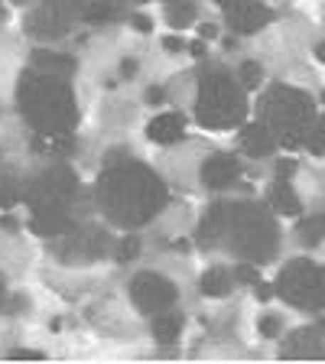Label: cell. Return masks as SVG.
<instances>
[{"mask_svg": "<svg viewBox=\"0 0 325 364\" xmlns=\"http://www.w3.org/2000/svg\"><path fill=\"white\" fill-rule=\"evenodd\" d=\"M166 198H169L166 182L159 179L153 169L134 163V159H117L98 179L101 212L114 225H124V228H137V225H146L150 218H156L163 212Z\"/></svg>", "mask_w": 325, "mask_h": 364, "instance_id": "obj_1", "label": "cell"}, {"mask_svg": "<svg viewBox=\"0 0 325 364\" xmlns=\"http://www.w3.org/2000/svg\"><path fill=\"white\" fill-rule=\"evenodd\" d=\"M16 105H20V114L36 134H72V127L78 124V107L72 88L59 75H46L36 68L26 72L16 85Z\"/></svg>", "mask_w": 325, "mask_h": 364, "instance_id": "obj_2", "label": "cell"}, {"mask_svg": "<svg viewBox=\"0 0 325 364\" xmlns=\"http://www.w3.org/2000/svg\"><path fill=\"white\" fill-rule=\"evenodd\" d=\"M221 241H228V247L241 254V260L247 264H264L277 254L280 244V231L277 221L250 202H238V205H225V231Z\"/></svg>", "mask_w": 325, "mask_h": 364, "instance_id": "obj_3", "label": "cell"}, {"mask_svg": "<svg viewBox=\"0 0 325 364\" xmlns=\"http://www.w3.org/2000/svg\"><path fill=\"white\" fill-rule=\"evenodd\" d=\"M260 121L273 130L277 144L293 150L306 144L312 121H316V105L306 91L289 88V85H273L260 98Z\"/></svg>", "mask_w": 325, "mask_h": 364, "instance_id": "obj_4", "label": "cell"}, {"mask_svg": "<svg viewBox=\"0 0 325 364\" xmlns=\"http://www.w3.org/2000/svg\"><path fill=\"white\" fill-rule=\"evenodd\" d=\"M244 114H247V101L241 95V85L225 72H205L198 82L196 121L208 130H228L241 127Z\"/></svg>", "mask_w": 325, "mask_h": 364, "instance_id": "obj_5", "label": "cell"}, {"mask_svg": "<svg viewBox=\"0 0 325 364\" xmlns=\"http://www.w3.org/2000/svg\"><path fill=\"white\" fill-rule=\"evenodd\" d=\"M273 293L283 296L289 306L299 309H322L325 306V267H316L312 260H293L280 270Z\"/></svg>", "mask_w": 325, "mask_h": 364, "instance_id": "obj_6", "label": "cell"}, {"mask_svg": "<svg viewBox=\"0 0 325 364\" xmlns=\"http://www.w3.org/2000/svg\"><path fill=\"white\" fill-rule=\"evenodd\" d=\"M78 192V179L68 166H53L23 186V202L36 205H68Z\"/></svg>", "mask_w": 325, "mask_h": 364, "instance_id": "obj_7", "label": "cell"}, {"mask_svg": "<svg viewBox=\"0 0 325 364\" xmlns=\"http://www.w3.org/2000/svg\"><path fill=\"white\" fill-rule=\"evenodd\" d=\"M111 250V237L105 235V228H72L62 235L59 244V257L65 264H95Z\"/></svg>", "mask_w": 325, "mask_h": 364, "instance_id": "obj_8", "label": "cell"}, {"mask_svg": "<svg viewBox=\"0 0 325 364\" xmlns=\"http://www.w3.org/2000/svg\"><path fill=\"white\" fill-rule=\"evenodd\" d=\"M176 287L173 280L159 277V273H137L130 280V299L137 303V309L146 312V316H156V312H166L176 303Z\"/></svg>", "mask_w": 325, "mask_h": 364, "instance_id": "obj_9", "label": "cell"}, {"mask_svg": "<svg viewBox=\"0 0 325 364\" xmlns=\"http://www.w3.org/2000/svg\"><path fill=\"white\" fill-rule=\"evenodd\" d=\"M215 4L235 33H257L260 26L273 23V10L264 7L260 0H215Z\"/></svg>", "mask_w": 325, "mask_h": 364, "instance_id": "obj_10", "label": "cell"}, {"mask_svg": "<svg viewBox=\"0 0 325 364\" xmlns=\"http://www.w3.org/2000/svg\"><path fill=\"white\" fill-rule=\"evenodd\" d=\"M72 20H75V16L68 14L59 0H43V4L26 16V33L39 36V39H59L68 33V23Z\"/></svg>", "mask_w": 325, "mask_h": 364, "instance_id": "obj_11", "label": "cell"}, {"mask_svg": "<svg viewBox=\"0 0 325 364\" xmlns=\"http://www.w3.org/2000/svg\"><path fill=\"white\" fill-rule=\"evenodd\" d=\"M33 235L39 237H59L65 231H72V215H68V205H36L30 218Z\"/></svg>", "mask_w": 325, "mask_h": 364, "instance_id": "obj_12", "label": "cell"}, {"mask_svg": "<svg viewBox=\"0 0 325 364\" xmlns=\"http://www.w3.org/2000/svg\"><path fill=\"white\" fill-rule=\"evenodd\" d=\"M322 335H325V318H319L316 326L296 328V332L287 338L280 355L283 358H316L319 351H322Z\"/></svg>", "mask_w": 325, "mask_h": 364, "instance_id": "obj_13", "label": "cell"}, {"mask_svg": "<svg viewBox=\"0 0 325 364\" xmlns=\"http://www.w3.org/2000/svg\"><path fill=\"white\" fill-rule=\"evenodd\" d=\"M238 176H241V163L228 153H215L202 163V182L208 189H228L231 182H238Z\"/></svg>", "mask_w": 325, "mask_h": 364, "instance_id": "obj_14", "label": "cell"}, {"mask_svg": "<svg viewBox=\"0 0 325 364\" xmlns=\"http://www.w3.org/2000/svg\"><path fill=\"white\" fill-rule=\"evenodd\" d=\"M146 136H150L153 144H179L182 136H186V121H182V114H159L146 124Z\"/></svg>", "mask_w": 325, "mask_h": 364, "instance_id": "obj_15", "label": "cell"}, {"mask_svg": "<svg viewBox=\"0 0 325 364\" xmlns=\"http://www.w3.org/2000/svg\"><path fill=\"white\" fill-rule=\"evenodd\" d=\"M238 140H241V150L247 156H270L273 146H277V136H273V130L267 124H247V127H241Z\"/></svg>", "mask_w": 325, "mask_h": 364, "instance_id": "obj_16", "label": "cell"}, {"mask_svg": "<svg viewBox=\"0 0 325 364\" xmlns=\"http://www.w3.org/2000/svg\"><path fill=\"white\" fill-rule=\"evenodd\" d=\"M225 205L228 202H215L208 212H205V218L198 221V231H196V241L198 247H215V244L221 241V231H225Z\"/></svg>", "mask_w": 325, "mask_h": 364, "instance_id": "obj_17", "label": "cell"}, {"mask_svg": "<svg viewBox=\"0 0 325 364\" xmlns=\"http://www.w3.org/2000/svg\"><path fill=\"white\" fill-rule=\"evenodd\" d=\"M33 68L36 72H46V75H72L75 72V59L72 55H62V53H46V49H39V53H33Z\"/></svg>", "mask_w": 325, "mask_h": 364, "instance_id": "obj_18", "label": "cell"}, {"mask_svg": "<svg viewBox=\"0 0 325 364\" xmlns=\"http://www.w3.org/2000/svg\"><path fill=\"white\" fill-rule=\"evenodd\" d=\"M270 205L277 208L280 215H299V196L293 192V186H289V179H277L270 189Z\"/></svg>", "mask_w": 325, "mask_h": 364, "instance_id": "obj_19", "label": "cell"}, {"mask_svg": "<svg viewBox=\"0 0 325 364\" xmlns=\"http://www.w3.org/2000/svg\"><path fill=\"white\" fill-rule=\"evenodd\" d=\"M33 150H36V153H49V156H68V153L75 150V140H72V134H59V136L36 134V136H33Z\"/></svg>", "mask_w": 325, "mask_h": 364, "instance_id": "obj_20", "label": "cell"}, {"mask_svg": "<svg viewBox=\"0 0 325 364\" xmlns=\"http://www.w3.org/2000/svg\"><path fill=\"white\" fill-rule=\"evenodd\" d=\"M182 332V316L176 312H156V322H153V335H156L159 345H173Z\"/></svg>", "mask_w": 325, "mask_h": 364, "instance_id": "obj_21", "label": "cell"}, {"mask_svg": "<svg viewBox=\"0 0 325 364\" xmlns=\"http://www.w3.org/2000/svg\"><path fill=\"white\" fill-rule=\"evenodd\" d=\"M198 287H202V296H228L235 283H231V273L225 267H215V270L205 273Z\"/></svg>", "mask_w": 325, "mask_h": 364, "instance_id": "obj_22", "label": "cell"}, {"mask_svg": "<svg viewBox=\"0 0 325 364\" xmlns=\"http://www.w3.org/2000/svg\"><path fill=\"white\" fill-rule=\"evenodd\" d=\"M296 235H299V241L303 244H322L325 241V212L322 215H309V218L299 221V228H296Z\"/></svg>", "mask_w": 325, "mask_h": 364, "instance_id": "obj_23", "label": "cell"}, {"mask_svg": "<svg viewBox=\"0 0 325 364\" xmlns=\"http://www.w3.org/2000/svg\"><path fill=\"white\" fill-rule=\"evenodd\" d=\"M117 14H121V10H117V4H111V0H91L88 7H85L82 20L85 23H101V20H114Z\"/></svg>", "mask_w": 325, "mask_h": 364, "instance_id": "obj_24", "label": "cell"}, {"mask_svg": "<svg viewBox=\"0 0 325 364\" xmlns=\"http://www.w3.org/2000/svg\"><path fill=\"white\" fill-rule=\"evenodd\" d=\"M23 198V186L14 176H0V208H14Z\"/></svg>", "mask_w": 325, "mask_h": 364, "instance_id": "obj_25", "label": "cell"}, {"mask_svg": "<svg viewBox=\"0 0 325 364\" xmlns=\"http://www.w3.org/2000/svg\"><path fill=\"white\" fill-rule=\"evenodd\" d=\"M238 82H241V88H260L264 72H260L257 62H241V68H238Z\"/></svg>", "mask_w": 325, "mask_h": 364, "instance_id": "obj_26", "label": "cell"}, {"mask_svg": "<svg viewBox=\"0 0 325 364\" xmlns=\"http://www.w3.org/2000/svg\"><path fill=\"white\" fill-rule=\"evenodd\" d=\"M306 146H309V153H316V156H322L325 153V117L312 121L309 134H306Z\"/></svg>", "mask_w": 325, "mask_h": 364, "instance_id": "obj_27", "label": "cell"}, {"mask_svg": "<svg viewBox=\"0 0 325 364\" xmlns=\"http://www.w3.org/2000/svg\"><path fill=\"white\" fill-rule=\"evenodd\" d=\"M166 16L173 26H189L196 20V7L192 4H176V7H166Z\"/></svg>", "mask_w": 325, "mask_h": 364, "instance_id": "obj_28", "label": "cell"}, {"mask_svg": "<svg viewBox=\"0 0 325 364\" xmlns=\"http://www.w3.org/2000/svg\"><path fill=\"white\" fill-rule=\"evenodd\" d=\"M137 254H140V237L137 235H127L121 244H117V264H130Z\"/></svg>", "mask_w": 325, "mask_h": 364, "instance_id": "obj_29", "label": "cell"}, {"mask_svg": "<svg viewBox=\"0 0 325 364\" xmlns=\"http://www.w3.org/2000/svg\"><path fill=\"white\" fill-rule=\"evenodd\" d=\"M235 277H238V280H241V283H257V280H260L257 267H254V264H247V260H241V264H238Z\"/></svg>", "mask_w": 325, "mask_h": 364, "instance_id": "obj_30", "label": "cell"}, {"mask_svg": "<svg viewBox=\"0 0 325 364\" xmlns=\"http://www.w3.org/2000/svg\"><path fill=\"white\" fill-rule=\"evenodd\" d=\"M260 335H267V338H273V335H277V332H280V318H277V316H264V318H260Z\"/></svg>", "mask_w": 325, "mask_h": 364, "instance_id": "obj_31", "label": "cell"}, {"mask_svg": "<svg viewBox=\"0 0 325 364\" xmlns=\"http://www.w3.org/2000/svg\"><path fill=\"white\" fill-rule=\"evenodd\" d=\"M296 169H299L296 159H280L277 163V179H289V176H296Z\"/></svg>", "mask_w": 325, "mask_h": 364, "instance_id": "obj_32", "label": "cell"}, {"mask_svg": "<svg viewBox=\"0 0 325 364\" xmlns=\"http://www.w3.org/2000/svg\"><path fill=\"white\" fill-rule=\"evenodd\" d=\"M59 4H62V7H65L72 16H75V20L85 14V7H88V0H59Z\"/></svg>", "mask_w": 325, "mask_h": 364, "instance_id": "obj_33", "label": "cell"}, {"mask_svg": "<svg viewBox=\"0 0 325 364\" xmlns=\"http://www.w3.org/2000/svg\"><path fill=\"white\" fill-rule=\"evenodd\" d=\"M163 49H169V53H186V49H189V43H182L179 36H166V39H163Z\"/></svg>", "mask_w": 325, "mask_h": 364, "instance_id": "obj_34", "label": "cell"}, {"mask_svg": "<svg viewBox=\"0 0 325 364\" xmlns=\"http://www.w3.org/2000/svg\"><path fill=\"white\" fill-rule=\"evenodd\" d=\"M130 26H134L137 33H150L153 30V20H150V16H144V14H137L134 20H130Z\"/></svg>", "mask_w": 325, "mask_h": 364, "instance_id": "obj_35", "label": "cell"}, {"mask_svg": "<svg viewBox=\"0 0 325 364\" xmlns=\"http://www.w3.org/2000/svg\"><path fill=\"white\" fill-rule=\"evenodd\" d=\"M146 101H150V105H166V88H150L146 91Z\"/></svg>", "mask_w": 325, "mask_h": 364, "instance_id": "obj_36", "label": "cell"}, {"mask_svg": "<svg viewBox=\"0 0 325 364\" xmlns=\"http://www.w3.org/2000/svg\"><path fill=\"white\" fill-rule=\"evenodd\" d=\"M198 36H202V39H215V36H218V26H215V23H202V26H198Z\"/></svg>", "mask_w": 325, "mask_h": 364, "instance_id": "obj_37", "label": "cell"}, {"mask_svg": "<svg viewBox=\"0 0 325 364\" xmlns=\"http://www.w3.org/2000/svg\"><path fill=\"white\" fill-rule=\"evenodd\" d=\"M254 287H257V299H270V296H273V287H270V283L257 280V283H254Z\"/></svg>", "mask_w": 325, "mask_h": 364, "instance_id": "obj_38", "label": "cell"}, {"mask_svg": "<svg viewBox=\"0 0 325 364\" xmlns=\"http://www.w3.org/2000/svg\"><path fill=\"white\" fill-rule=\"evenodd\" d=\"M186 53H192L196 59H202V55H205V39H196V43H189V49H186Z\"/></svg>", "mask_w": 325, "mask_h": 364, "instance_id": "obj_39", "label": "cell"}, {"mask_svg": "<svg viewBox=\"0 0 325 364\" xmlns=\"http://www.w3.org/2000/svg\"><path fill=\"white\" fill-rule=\"evenodd\" d=\"M134 72H137V62H134V59H124V65H121V75H124V78H130V75H134Z\"/></svg>", "mask_w": 325, "mask_h": 364, "instance_id": "obj_40", "label": "cell"}, {"mask_svg": "<svg viewBox=\"0 0 325 364\" xmlns=\"http://www.w3.org/2000/svg\"><path fill=\"white\" fill-rule=\"evenodd\" d=\"M10 358H43V351H10Z\"/></svg>", "mask_w": 325, "mask_h": 364, "instance_id": "obj_41", "label": "cell"}, {"mask_svg": "<svg viewBox=\"0 0 325 364\" xmlns=\"http://www.w3.org/2000/svg\"><path fill=\"white\" fill-rule=\"evenodd\" d=\"M0 228H7V231H14L16 221H14V218H0Z\"/></svg>", "mask_w": 325, "mask_h": 364, "instance_id": "obj_42", "label": "cell"}, {"mask_svg": "<svg viewBox=\"0 0 325 364\" xmlns=\"http://www.w3.org/2000/svg\"><path fill=\"white\" fill-rule=\"evenodd\" d=\"M316 59H319V62H325V43H319V46H316Z\"/></svg>", "mask_w": 325, "mask_h": 364, "instance_id": "obj_43", "label": "cell"}, {"mask_svg": "<svg viewBox=\"0 0 325 364\" xmlns=\"http://www.w3.org/2000/svg\"><path fill=\"white\" fill-rule=\"evenodd\" d=\"M4 299H7V287H4V280H0V306H4Z\"/></svg>", "mask_w": 325, "mask_h": 364, "instance_id": "obj_44", "label": "cell"}, {"mask_svg": "<svg viewBox=\"0 0 325 364\" xmlns=\"http://www.w3.org/2000/svg\"><path fill=\"white\" fill-rule=\"evenodd\" d=\"M322 105H325V91H322Z\"/></svg>", "mask_w": 325, "mask_h": 364, "instance_id": "obj_45", "label": "cell"}, {"mask_svg": "<svg viewBox=\"0 0 325 364\" xmlns=\"http://www.w3.org/2000/svg\"><path fill=\"white\" fill-rule=\"evenodd\" d=\"M16 4H26V0H16Z\"/></svg>", "mask_w": 325, "mask_h": 364, "instance_id": "obj_46", "label": "cell"}, {"mask_svg": "<svg viewBox=\"0 0 325 364\" xmlns=\"http://www.w3.org/2000/svg\"><path fill=\"white\" fill-rule=\"evenodd\" d=\"M0 20H4V10H0Z\"/></svg>", "mask_w": 325, "mask_h": 364, "instance_id": "obj_47", "label": "cell"}, {"mask_svg": "<svg viewBox=\"0 0 325 364\" xmlns=\"http://www.w3.org/2000/svg\"><path fill=\"white\" fill-rule=\"evenodd\" d=\"M137 4H146V0H137Z\"/></svg>", "mask_w": 325, "mask_h": 364, "instance_id": "obj_48", "label": "cell"}]
</instances>
